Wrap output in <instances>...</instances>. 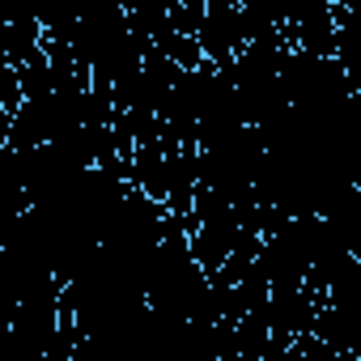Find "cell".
I'll list each match as a JSON object with an SVG mask.
<instances>
[{
  "label": "cell",
  "instance_id": "1",
  "mask_svg": "<svg viewBox=\"0 0 361 361\" xmlns=\"http://www.w3.org/2000/svg\"><path fill=\"white\" fill-rule=\"evenodd\" d=\"M47 13H51V0H13V22H39V26H47Z\"/></svg>",
  "mask_w": 361,
  "mask_h": 361
}]
</instances>
